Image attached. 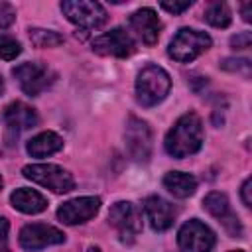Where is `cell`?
<instances>
[{"label": "cell", "instance_id": "cell-20", "mask_svg": "<svg viewBox=\"0 0 252 252\" xmlns=\"http://www.w3.org/2000/svg\"><path fill=\"white\" fill-rule=\"evenodd\" d=\"M205 20L207 24H211L213 28H228L232 22L230 16V8L224 2H213L207 6L205 10Z\"/></svg>", "mask_w": 252, "mask_h": 252}, {"label": "cell", "instance_id": "cell-25", "mask_svg": "<svg viewBox=\"0 0 252 252\" xmlns=\"http://www.w3.org/2000/svg\"><path fill=\"white\" fill-rule=\"evenodd\" d=\"M252 43V33L250 32H240L230 37V47L232 49H248Z\"/></svg>", "mask_w": 252, "mask_h": 252}, {"label": "cell", "instance_id": "cell-33", "mask_svg": "<svg viewBox=\"0 0 252 252\" xmlns=\"http://www.w3.org/2000/svg\"><path fill=\"white\" fill-rule=\"evenodd\" d=\"M230 252H244V250H230Z\"/></svg>", "mask_w": 252, "mask_h": 252}, {"label": "cell", "instance_id": "cell-21", "mask_svg": "<svg viewBox=\"0 0 252 252\" xmlns=\"http://www.w3.org/2000/svg\"><path fill=\"white\" fill-rule=\"evenodd\" d=\"M30 39L35 47H57L63 43V35L53 32V30H43V28H32L30 30Z\"/></svg>", "mask_w": 252, "mask_h": 252}, {"label": "cell", "instance_id": "cell-27", "mask_svg": "<svg viewBox=\"0 0 252 252\" xmlns=\"http://www.w3.org/2000/svg\"><path fill=\"white\" fill-rule=\"evenodd\" d=\"M8 230H10L8 219L0 217V252H10V248H8Z\"/></svg>", "mask_w": 252, "mask_h": 252}, {"label": "cell", "instance_id": "cell-13", "mask_svg": "<svg viewBox=\"0 0 252 252\" xmlns=\"http://www.w3.org/2000/svg\"><path fill=\"white\" fill-rule=\"evenodd\" d=\"M4 124H6V138L10 144H14V140H18V136L30 128H33L37 124V114L32 106H28L26 102H10L4 112H2Z\"/></svg>", "mask_w": 252, "mask_h": 252}, {"label": "cell", "instance_id": "cell-30", "mask_svg": "<svg viewBox=\"0 0 252 252\" xmlns=\"http://www.w3.org/2000/svg\"><path fill=\"white\" fill-rule=\"evenodd\" d=\"M4 91H6V85H4V79L0 77V96L4 94Z\"/></svg>", "mask_w": 252, "mask_h": 252}, {"label": "cell", "instance_id": "cell-11", "mask_svg": "<svg viewBox=\"0 0 252 252\" xmlns=\"http://www.w3.org/2000/svg\"><path fill=\"white\" fill-rule=\"evenodd\" d=\"M20 246L28 252H37L43 250L47 246H55V244H63L65 242V234L51 226V224H43V222H32L26 224L20 230Z\"/></svg>", "mask_w": 252, "mask_h": 252}, {"label": "cell", "instance_id": "cell-24", "mask_svg": "<svg viewBox=\"0 0 252 252\" xmlns=\"http://www.w3.org/2000/svg\"><path fill=\"white\" fill-rule=\"evenodd\" d=\"M16 22V10L8 2H0V30L10 28Z\"/></svg>", "mask_w": 252, "mask_h": 252}, {"label": "cell", "instance_id": "cell-26", "mask_svg": "<svg viewBox=\"0 0 252 252\" xmlns=\"http://www.w3.org/2000/svg\"><path fill=\"white\" fill-rule=\"evenodd\" d=\"M159 6H161L165 12H169V14L177 16V14L185 12V10H189L191 0H185V2H159Z\"/></svg>", "mask_w": 252, "mask_h": 252}, {"label": "cell", "instance_id": "cell-23", "mask_svg": "<svg viewBox=\"0 0 252 252\" xmlns=\"http://www.w3.org/2000/svg\"><path fill=\"white\" fill-rule=\"evenodd\" d=\"M220 69L228 71V73H238V75H244V77H250V61L244 59V57H226L220 61Z\"/></svg>", "mask_w": 252, "mask_h": 252}, {"label": "cell", "instance_id": "cell-2", "mask_svg": "<svg viewBox=\"0 0 252 252\" xmlns=\"http://www.w3.org/2000/svg\"><path fill=\"white\" fill-rule=\"evenodd\" d=\"M171 89V79L159 65H146L136 79V98L142 106L159 104Z\"/></svg>", "mask_w": 252, "mask_h": 252}, {"label": "cell", "instance_id": "cell-8", "mask_svg": "<svg viewBox=\"0 0 252 252\" xmlns=\"http://www.w3.org/2000/svg\"><path fill=\"white\" fill-rule=\"evenodd\" d=\"M126 150L134 161L146 163L152 158V130L146 120L138 116H130L124 130Z\"/></svg>", "mask_w": 252, "mask_h": 252}, {"label": "cell", "instance_id": "cell-1", "mask_svg": "<svg viewBox=\"0 0 252 252\" xmlns=\"http://www.w3.org/2000/svg\"><path fill=\"white\" fill-rule=\"evenodd\" d=\"M165 152L171 158H187L201 150L203 146V122L195 112H187L177 118L165 136Z\"/></svg>", "mask_w": 252, "mask_h": 252}, {"label": "cell", "instance_id": "cell-5", "mask_svg": "<svg viewBox=\"0 0 252 252\" xmlns=\"http://www.w3.org/2000/svg\"><path fill=\"white\" fill-rule=\"evenodd\" d=\"M61 12L67 16V20L75 26H79L83 32L98 30L106 24L108 16L102 4L98 2H87V0H65L61 2Z\"/></svg>", "mask_w": 252, "mask_h": 252}, {"label": "cell", "instance_id": "cell-16", "mask_svg": "<svg viewBox=\"0 0 252 252\" xmlns=\"http://www.w3.org/2000/svg\"><path fill=\"white\" fill-rule=\"evenodd\" d=\"M144 213H146V219L150 220V226L154 230H158V232L167 230L175 222V219H177V209L169 201H165L163 197H159V195L146 197V201H144Z\"/></svg>", "mask_w": 252, "mask_h": 252}, {"label": "cell", "instance_id": "cell-9", "mask_svg": "<svg viewBox=\"0 0 252 252\" xmlns=\"http://www.w3.org/2000/svg\"><path fill=\"white\" fill-rule=\"evenodd\" d=\"M215 232L201 220H187L177 232V244L183 252H211L215 248Z\"/></svg>", "mask_w": 252, "mask_h": 252}, {"label": "cell", "instance_id": "cell-6", "mask_svg": "<svg viewBox=\"0 0 252 252\" xmlns=\"http://www.w3.org/2000/svg\"><path fill=\"white\" fill-rule=\"evenodd\" d=\"M108 222L118 230L120 242L132 244L142 230V211L130 201H118L108 211Z\"/></svg>", "mask_w": 252, "mask_h": 252}, {"label": "cell", "instance_id": "cell-14", "mask_svg": "<svg viewBox=\"0 0 252 252\" xmlns=\"http://www.w3.org/2000/svg\"><path fill=\"white\" fill-rule=\"evenodd\" d=\"M100 209L98 197H77L57 209V219L65 224H81L91 220Z\"/></svg>", "mask_w": 252, "mask_h": 252}, {"label": "cell", "instance_id": "cell-19", "mask_svg": "<svg viewBox=\"0 0 252 252\" xmlns=\"http://www.w3.org/2000/svg\"><path fill=\"white\" fill-rule=\"evenodd\" d=\"M163 187L173 195V197H179V199H187L195 193L197 189V179L195 175L191 173H185V171H167L163 175Z\"/></svg>", "mask_w": 252, "mask_h": 252}, {"label": "cell", "instance_id": "cell-29", "mask_svg": "<svg viewBox=\"0 0 252 252\" xmlns=\"http://www.w3.org/2000/svg\"><path fill=\"white\" fill-rule=\"evenodd\" d=\"M250 10H252V2H246V4L240 6V12H242V20H244V22H250V20H252V18H250Z\"/></svg>", "mask_w": 252, "mask_h": 252}, {"label": "cell", "instance_id": "cell-10", "mask_svg": "<svg viewBox=\"0 0 252 252\" xmlns=\"http://www.w3.org/2000/svg\"><path fill=\"white\" fill-rule=\"evenodd\" d=\"M203 207L224 226V230H226L232 238H242V234H244L242 222H240L238 215L232 211L230 201H228V197H226L224 193H220V191L209 193V195L203 199Z\"/></svg>", "mask_w": 252, "mask_h": 252}, {"label": "cell", "instance_id": "cell-18", "mask_svg": "<svg viewBox=\"0 0 252 252\" xmlns=\"http://www.w3.org/2000/svg\"><path fill=\"white\" fill-rule=\"evenodd\" d=\"M63 148V138L51 130H45V132H39L37 136H33L26 150L32 158H45V156H51L55 152H59Z\"/></svg>", "mask_w": 252, "mask_h": 252}, {"label": "cell", "instance_id": "cell-17", "mask_svg": "<svg viewBox=\"0 0 252 252\" xmlns=\"http://www.w3.org/2000/svg\"><path fill=\"white\" fill-rule=\"evenodd\" d=\"M10 203L16 211L26 213V215H37V213L45 211V207H47V199L41 193H37L33 189H26V187L16 189L10 195Z\"/></svg>", "mask_w": 252, "mask_h": 252}, {"label": "cell", "instance_id": "cell-32", "mask_svg": "<svg viewBox=\"0 0 252 252\" xmlns=\"http://www.w3.org/2000/svg\"><path fill=\"white\" fill-rule=\"evenodd\" d=\"M2 185H4V181H2V177H0V189H2Z\"/></svg>", "mask_w": 252, "mask_h": 252}, {"label": "cell", "instance_id": "cell-15", "mask_svg": "<svg viewBox=\"0 0 252 252\" xmlns=\"http://www.w3.org/2000/svg\"><path fill=\"white\" fill-rule=\"evenodd\" d=\"M132 32L138 35V39L152 47L158 43V37H159V30H161V22L158 18V14L152 10V8H140L136 12H132L130 20H128Z\"/></svg>", "mask_w": 252, "mask_h": 252}, {"label": "cell", "instance_id": "cell-22", "mask_svg": "<svg viewBox=\"0 0 252 252\" xmlns=\"http://www.w3.org/2000/svg\"><path fill=\"white\" fill-rule=\"evenodd\" d=\"M22 53V45L18 39L6 35V33H0V59L4 61H12L16 59L18 55Z\"/></svg>", "mask_w": 252, "mask_h": 252}, {"label": "cell", "instance_id": "cell-4", "mask_svg": "<svg viewBox=\"0 0 252 252\" xmlns=\"http://www.w3.org/2000/svg\"><path fill=\"white\" fill-rule=\"evenodd\" d=\"M22 173L26 179H30L37 185H43V187L51 189L53 193H69L75 189L73 175L55 163H32V165H26L22 169Z\"/></svg>", "mask_w": 252, "mask_h": 252}, {"label": "cell", "instance_id": "cell-31", "mask_svg": "<svg viewBox=\"0 0 252 252\" xmlns=\"http://www.w3.org/2000/svg\"><path fill=\"white\" fill-rule=\"evenodd\" d=\"M89 252H100V248H98V246H91Z\"/></svg>", "mask_w": 252, "mask_h": 252}, {"label": "cell", "instance_id": "cell-28", "mask_svg": "<svg viewBox=\"0 0 252 252\" xmlns=\"http://www.w3.org/2000/svg\"><path fill=\"white\" fill-rule=\"evenodd\" d=\"M252 187V179L250 177H246L244 179V183H242V187H240V199H242V203H244V207H252V197H250V189Z\"/></svg>", "mask_w": 252, "mask_h": 252}, {"label": "cell", "instance_id": "cell-3", "mask_svg": "<svg viewBox=\"0 0 252 252\" xmlns=\"http://www.w3.org/2000/svg\"><path fill=\"white\" fill-rule=\"evenodd\" d=\"M211 35L193 28H181L169 41L167 55L177 63H189L211 47Z\"/></svg>", "mask_w": 252, "mask_h": 252}, {"label": "cell", "instance_id": "cell-7", "mask_svg": "<svg viewBox=\"0 0 252 252\" xmlns=\"http://www.w3.org/2000/svg\"><path fill=\"white\" fill-rule=\"evenodd\" d=\"M12 75L16 77L18 85L22 87V91L26 94H30V96L41 94L55 81V73L47 65L35 63V61H26V63L16 65L12 69Z\"/></svg>", "mask_w": 252, "mask_h": 252}, {"label": "cell", "instance_id": "cell-12", "mask_svg": "<svg viewBox=\"0 0 252 252\" xmlns=\"http://www.w3.org/2000/svg\"><path fill=\"white\" fill-rule=\"evenodd\" d=\"M93 51L98 55H106V57H130L136 51L134 39L130 37V33L122 28H114L98 37L93 39Z\"/></svg>", "mask_w": 252, "mask_h": 252}]
</instances>
